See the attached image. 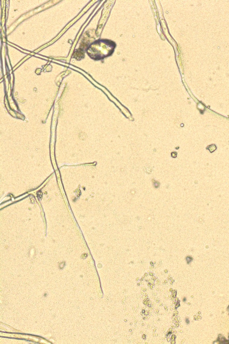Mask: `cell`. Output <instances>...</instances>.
<instances>
[{"instance_id":"cell-1","label":"cell","mask_w":229,"mask_h":344,"mask_svg":"<svg viewBox=\"0 0 229 344\" xmlns=\"http://www.w3.org/2000/svg\"><path fill=\"white\" fill-rule=\"evenodd\" d=\"M114 41L109 40H100L95 42L90 47L89 51L92 58L100 60L111 55L116 47Z\"/></svg>"}]
</instances>
